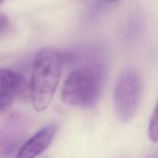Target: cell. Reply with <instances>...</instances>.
<instances>
[{
  "mask_svg": "<svg viewBox=\"0 0 158 158\" xmlns=\"http://www.w3.org/2000/svg\"><path fill=\"white\" fill-rule=\"evenodd\" d=\"M66 55L52 47L41 49L32 66L30 90L32 105L38 112L49 106L61 77Z\"/></svg>",
  "mask_w": 158,
  "mask_h": 158,
  "instance_id": "1",
  "label": "cell"
},
{
  "mask_svg": "<svg viewBox=\"0 0 158 158\" xmlns=\"http://www.w3.org/2000/svg\"><path fill=\"white\" fill-rule=\"evenodd\" d=\"M103 69L100 66H84L73 71L61 91L63 103L90 107L96 104L101 90Z\"/></svg>",
  "mask_w": 158,
  "mask_h": 158,
  "instance_id": "2",
  "label": "cell"
},
{
  "mask_svg": "<svg viewBox=\"0 0 158 158\" xmlns=\"http://www.w3.org/2000/svg\"><path fill=\"white\" fill-rule=\"evenodd\" d=\"M142 89V79L137 69L129 67L122 71L114 94V110L121 122H129L136 115L141 100Z\"/></svg>",
  "mask_w": 158,
  "mask_h": 158,
  "instance_id": "3",
  "label": "cell"
},
{
  "mask_svg": "<svg viewBox=\"0 0 158 158\" xmlns=\"http://www.w3.org/2000/svg\"><path fill=\"white\" fill-rule=\"evenodd\" d=\"M25 123L19 116H12L0 130V158H15L24 137Z\"/></svg>",
  "mask_w": 158,
  "mask_h": 158,
  "instance_id": "4",
  "label": "cell"
},
{
  "mask_svg": "<svg viewBox=\"0 0 158 158\" xmlns=\"http://www.w3.org/2000/svg\"><path fill=\"white\" fill-rule=\"evenodd\" d=\"M57 131L58 127L56 124L42 128L19 148L15 158H35L40 156L50 146Z\"/></svg>",
  "mask_w": 158,
  "mask_h": 158,
  "instance_id": "5",
  "label": "cell"
},
{
  "mask_svg": "<svg viewBox=\"0 0 158 158\" xmlns=\"http://www.w3.org/2000/svg\"><path fill=\"white\" fill-rule=\"evenodd\" d=\"M24 77L9 69H0V97H9L15 100L24 90Z\"/></svg>",
  "mask_w": 158,
  "mask_h": 158,
  "instance_id": "6",
  "label": "cell"
},
{
  "mask_svg": "<svg viewBox=\"0 0 158 158\" xmlns=\"http://www.w3.org/2000/svg\"><path fill=\"white\" fill-rule=\"evenodd\" d=\"M148 134L151 141L157 143L158 141V100L150 120Z\"/></svg>",
  "mask_w": 158,
  "mask_h": 158,
  "instance_id": "7",
  "label": "cell"
},
{
  "mask_svg": "<svg viewBox=\"0 0 158 158\" xmlns=\"http://www.w3.org/2000/svg\"><path fill=\"white\" fill-rule=\"evenodd\" d=\"M14 99L9 97H0V115L7 112L12 106Z\"/></svg>",
  "mask_w": 158,
  "mask_h": 158,
  "instance_id": "8",
  "label": "cell"
},
{
  "mask_svg": "<svg viewBox=\"0 0 158 158\" xmlns=\"http://www.w3.org/2000/svg\"><path fill=\"white\" fill-rule=\"evenodd\" d=\"M9 24V19L6 15L0 13V32H3Z\"/></svg>",
  "mask_w": 158,
  "mask_h": 158,
  "instance_id": "9",
  "label": "cell"
},
{
  "mask_svg": "<svg viewBox=\"0 0 158 158\" xmlns=\"http://www.w3.org/2000/svg\"><path fill=\"white\" fill-rule=\"evenodd\" d=\"M103 1L106 2H109V3H114V2H117L120 1V0H103Z\"/></svg>",
  "mask_w": 158,
  "mask_h": 158,
  "instance_id": "10",
  "label": "cell"
},
{
  "mask_svg": "<svg viewBox=\"0 0 158 158\" xmlns=\"http://www.w3.org/2000/svg\"><path fill=\"white\" fill-rule=\"evenodd\" d=\"M5 1H6V0H0V6H1V5H2L3 3H4Z\"/></svg>",
  "mask_w": 158,
  "mask_h": 158,
  "instance_id": "11",
  "label": "cell"
}]
</instances>
